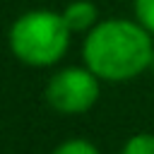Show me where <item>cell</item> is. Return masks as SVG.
Here are the masks:
<instances>
[{
    "label": "cell",
    "mask_w": 154,
    "mask_h": 154,
    "mask_svg": "<svg viewBox=\"0 0 154 154\" xmlns=\"http://www.w3.org/2000/svg\"><path fill=\"white\" fill-rule=\"evenodd\" d=\"M152 58V41L147 31L132 22H101L84 41V60L89 70L103 79H130L140 75Z\"/></svg>",
    "instance_id": "cell-1"
},
{
    "label": "cell",
    "mask_w": 154,
    "mask_h": 154,
    "mask_svg": "<svg viewBox=\"0 0 154 154\" xmlns=\"http://www.w3.org/2000/svg\"><path fill=\"white\" fill-rule=\"evenodd\" d=\"M70 26L63 14L36 10L19 17L10 31L12 53L26 65H51L67 48Z\"/></svg>",
    "instance_id": "cell-2"
},
{
    "label": "cell",
    "mask_w": 154,
    "mask_h": 154,
    "mask_svg": "<svg viewBox=\"0 0 154 154\" xmlns=\"http://www.w3.org/2000/svg\"><path fill=\"white\" fill-rule=\"evenodd\" d=\"M48 103L60 113H82L89 111L99 99V82L91 70L67 67L51 77L46 87Z\"/></svg>",
    "instance_id": "cell-3"
},
{
    "label": "cell",
    "mask_w": 154,
    "mask_h": 154,
    "mask_svg": "<svg viewBox=\"0 0 154 154\" xmlns=\"http://www.w3.org/2000/svg\"><path fill=\"white\" fill-rule=\"evenodd\" d=\"M63 19H65V24L70 26V31L87 29V26H91L94 19H96V7H94L91 2H87V0H77V2H72V5L63 12Z\"/></svg>",
    "instance_id": "cell-4"
},
{
    "label": "cell",
    "mask_w": 154,
    "mask_h": 154,
    "mask_svg": "<svg viewBox=\"0 0 154 154\" xmlns=\"http://www.w3.org/2000/svg\"><path fill=\"white\" fill-rule=\"evenodd\" d=\"M123 154H154V135H137V137H132L125 144Z\"/></svg>",
    "instance_id": "cell-5"
},
{
    "label": "cell",
    "mask_w": 154,
    "mask_h": 154,
    "mask_svg": "<svg viewBox=\"0 0 154 154\" xmlns=\"http://www.w3.org/2000/svg\"><path fill=\"white\" fill-rule=\"evenodd\" d=\"M53 154H99V152H96V147H94L91 142H87V140H70V142L60 144Z\"/></svg>",
    "instance_id": "cell-6"
},
{
    "label": "cell",
    "mask_w": 154,
    "mask_h": 154,
    "mask_svg": "<svg viewBox=\"0 0 154 154\" xmlns=\"http://www.w3.org/2000/svg\"><path fill=\"white\" fill-rule=\"evenodd\" d=\"M135 12H137V19L149 31H154V0H135Z\"/></svg>",
    "instance_id": "cell-7"
},
{
    "label": "cell",
    "mask_w": 154,
    "mask_h": 154,
    "mask_svg": "<svg viewBox=\"0 0 154 154\" xmlns=\"http://www.w3.org/2000/svg\"><path fill=\"white\" fill-rule=\"evenodd\" d=\"M152 65H154V58H152Z\"/></svg>",
    "instance_id": "cell-8"
}]
</instances>
